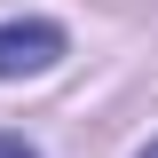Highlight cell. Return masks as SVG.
I'll return each mask as SVG.
<instances>
[{"label": "cell", "instance_id": "6da1fadb", "mask_svg": "<svg viewBox=\"0 0 158 158\" xmlns=\"http://www.w3.org/2000/svg\"><path fill=\"white\" fill-rule=\"evenodd\" d=\"M63 24L48 16H16V24H0V79H40V71H56L63 63Z\"/></svg>", "mask_w": 158, "mask_h": 158}, {"label": "cell", "instance_id": "7a4b0ae2", "mask_svg": "<svg viewBox=\"0 0 158 158\" xmlns=\"http://www.w3.org/2000/svg\"><path fill=\"white\" fill-rule=\"evenodd\" d=\"M0 158H40V150H32L24 135H0Z\"/></svg>", "mask_w": 158, "mask_h": 158}, {"label": "cell", "instance_id": "3957f363", "mask_svg": "<svg viewBox=\"0 0 158 158\" xmlns=\"http://www.w3.org/2000/svg\"><path fill=\"white\" fill-rule=\"evenodd\" d=\"M135 158H158V142H142V150H135Z\"/></svg>", "mask_w": 158, "mask_h": 158}]
</instances>
